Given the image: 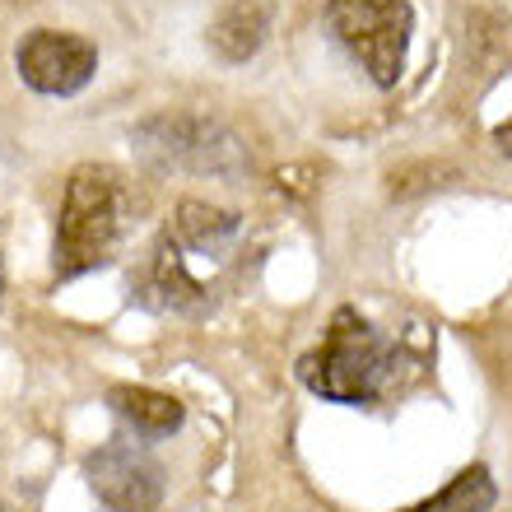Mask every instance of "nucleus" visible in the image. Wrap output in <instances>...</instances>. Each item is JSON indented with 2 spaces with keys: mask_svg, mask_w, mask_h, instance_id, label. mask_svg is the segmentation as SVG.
Wrapping results in <instances>:
<instances>
[{
  "mask_svg": "<svg viewBox=\"0 0 512 512\" xmlns=\"http://www.w3.org/2000/svg\"><path fill=\"white\" fill-rule=\"evenodd\" d=\"M247 224L233 210L182 201L149 252L140 298L159 312H210L247 270Z\"/></svg>",
  "mask_w": 512,
  "mask_h": 512,
  "instance_id": "f257e3e1",
  "label": "nucleus"
},
{
  "mask_svg": "<svg viewBox=\"0 0 512 512\" xmlns=\"http://www.w3.org/2000/svg\"><path fill=\"white\" fill-rule=\"evenodd\" d=\"M415 364L391 336L359 317L354 308H336L326 322L322 345L298 359V382L336 405H378L405 387Z\"/></svg>",
  "mask_w": 512,
  "mask_h": 512,
  "instance_id": "f03ea898",
  "label": "nucleus"
},
{
  "mask_svg": "<svg viewBox=\"0 0 512 512\" xmlns=\"http://www.w3.org/2000/svg\"><path fill=\"white\" fill-rule=\"evenodd\" d=\"M126 224H131V191L122 173H112L103 163L75 168L61 196V219H56V275L70 280L103 266L126 238Z\"/></svg>",
  "mask_w": 512,
  "mask_h": 512,
  "instance_id": "7ed1b4c3",
  "label": "nucleus"
},
{
  "mask_svg": "<svg viewBox=\"0 0 512 512\" xmlns=\"http://www.w3.org/2000/svg\"><path fill=\"white\" fill-rule=\"evenodd\" d=\"M135 154L154 173H196V177H243L247 145L233 126L191 112H163L135 126Z\"/></svg>",
  "mask_w": 512,
  "mask_h": 512,
  "instance_id": "20e7f679",
  "label": "nucleus"
},
{
  "mask_svg": "<svg viewBox=\"0 0 512 512\" xmlns=\"http://www.w3.org/2000/svg\"><path fill=\"white\" fill-rule=\"evenodd\" d=\"M326 28L345 42V52L368 70V80L391 89L405 70L415 10L405 0H326Z\"/></svg>",
  "mask_w": 512,
  "mask_h": 512,
  "instance_id": "39448f33",
  "label": "nucleus"
},
{
  "mask_svg": "<svg viewBox=\"0 0 512 512\" xmlns=\"http://www.w3.org/2000/svg\"><path fill=\"white\" fill-rule=\"evenodd\" d=\"M84 480H89L94 499L108 512H159L163 503V466L135 438H122V443L89 452Z\"/></svg>",
  "mask_w": 512,
  "mask_h": 512,
  "instance_id": "423d86ee",
  "label": "nucleus"
},
{
  "mask_svg": "<svg viewBox=\"0 0 512 512\" xmlns=\"http://www.w3.org/2000/svg\"><path fill=\"white\" fill-rule=\"evenodd\" d=\"M14 66H19V80H24L28 89H38V94H47V98H66V94H80L84 84L94 80L98 52H94V42L80 38V33L33 28V33L19 42Z\"/></svg>",
  "mask_w": 512,
  "mask_h": 512,
  "instance_id": "0eeeda50",
  "label": "nucleus"
},
{
  "mask_svg": "<svg viewBox=\"0 0 512 512\" xmlns=\"http://www.w3.org/2000/svg\"><path fill=\"white\" fill-rule=\"evenodd\" d=\"M270 19H275L270 0H224L215 24H210V47L224 61H247V56L261 52V42L270 33Z\"/></svg>",
  "mask_w": 512,
  "mask_h": 512,
  "instance_id": "6e6552de",
  "label": "nucleus"
},
{
  "mask_svg": "<svg viewBox=\"0 0 512 512\" xmlns=\"http://www.w3.org/2000/svg\"><path fill=\"white\" fill-rule=\"evenodd\" d=\"M108 401L140 438H168L182 429V415H187L177 396H163L154 387H112Z\"/></svg>",
  "mask_w": 512,
  "mask_h": 512,
  "instance_id": "1a4fd4ad",
  "label": "nucleus"
},
{
  "mask_svg": "<svg viewBox=\"0 0 512 512\" xmlns=\"http://www.w3.org/2000/svg\"><path fill=\"white\" fill-rule=\"evenodd\" d=\"M499 499V489H494V475L485 466H471V471H461L443 494H433V499L415 503V508L405 512H489Z\"/></svg>",
  "mask_w": 512,
  "mask_h": 512,
  "instance_id": "9d476101",
  "label": "nucleus"
},
{
  "mask_svg": "<svg viewBox=\"0 0 512 512\" xmlns=\"http://www.w3.org/2000/svg\"><path fill=\"white\" fill-rule=\"evenodd\" d=\"M494 145H499L503 154H508V159H512V117L499 126V131H494Z\"/></svg>",
  "mask_w": 512,
  "mask_h": 512,
  "instance_id": "9b49d317",
  "label": "nucleus"
},
{
  "mask_svg": "<svg viewBox=\"0 0 512 512\" xmlns=\"http://www.w3.org/2000/svg\"><path fill=\"white\" fill-rule=\"evenodd\" d=\"M0 512H24V508H14L10 499H0Z\"/></svg>",
  "mask_w": 512,
  "mask_h": 512,
  "instance_id": "f8f14e48",
  "label": "nucleus"
},
{
  "mask_svg": "<svg viewBox=\"0 0 512 512\" xmlns=\"http://www.w3.org/2000/svg\"><path fill=\"white\" fill-rule=\"evenodd\" d=\"M0 284H5V275H0Z\"/></svg>",
  "mask_w": 512,
  "mask_h": 512,
  "instance_id": "ddd939ff",
  "label": "nucleus"
}]
</instances>
